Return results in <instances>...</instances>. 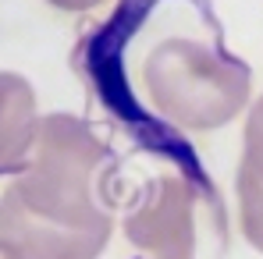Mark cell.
I'll list each match as a JSON object with an SVG mask.
<instances>
[{
    "instance_id": "ba28073f",
    "label": "cell",
    "mask_w": 263,
    "mask_h": 259,
    "mask_svg": "<svg viewBox=\"0 0 263 259\" xmlns=\"http://www.w3.org/2000/svg\"><path fill=\"white\" fill-rule=\"evenodd\" d=\"M0 259H22V256H18V252H14L7 242H0Z\"/></svg>"
},
{
    "instance_id": "277c9868",
    "label": "cell",
    "mask_w": 263,
    "mask_h": 259,
    "mask_svg": "<svg viewBox=\"0 0 263 259\" xmlns=\"http://www.w3.org/2000/svg\"><path fill=\"white\" fill-rule=\"evenodd\" d=\"M36 131L40 110L32 86L14 71H0V174L25 167Z\"/></svg>"
},
{
    "instance_id": "6da1fadb",
    "label": "cell",
    "mask_w": 263,
    "mask_h": 259,
    "mask_svg": "<svg viewBox=\"0 0 263 259\" xmlns=\"http://www.w3.org/2000/svg\"><path fill=\"white\" fill-rule=\"evenodd\" d=\"M107 167L110 153L89 125L40 117L25 167L0 195V242L22 259H96L114 231Z\"/></svg>"
},
{
    "instance_id": "5b68a950",
    "label": "cell",
    "mask_w": 263,
    "mask_h": 259,
    "mask_svg": "<svg viewBox=\"0 0 263 259\" xmlns=\"http://www.w3.org/2000/svg\"><path fill=\"white\" fill-rule=\"evenodd\" d=\"M238 224L246 242L263 252V177L249 164H238Z\"/></svg>"
},
{
    "instance_id": "3957f363",
    "label": "cell",
    "mask_w": 263,
    "mask_h": 259,
    "mask_svg": "<svg viewBox=\"0 0 263 259\" xmlns=\"http://www.w3.org/2000/svg\"><path fill=\"white\" fill-rule=\"evenodd\" d=\"M128 242L149 259H224L231 227L217 192L192 174H160L125 216Z\"/></svg>"
},
{
    "instance_id": "8992f818",
    "label": "cell",
    "mask_w": 263,
    "mask_h": 259,
    "mask_svg": "<svg viewBox=\"0 0 263 259\" xmlns=\"http://www.w3.org/2000/svg\"><path fill=\"white\" fill-rule=\"evenodd\" d=\"M242 142H246V149H242V164H249V167L263 177V96L253 103V110H249V117H246Z\"/></svg>"
},
{
    "instance_id": "7a4b0ae2",
    "label": "cell",
    "mask_w": 263,
    "mask_h": 259,
    "mask_svg": "<svg viewBox=\"0 0 263 259\" xmlns=\"http://www.w3.org/2000/svg\"><path fill=\"white\" fill-rule=\"evenodd\" d=\"M142 89L160 117L192 131H210L246 110L253 75L242 61L214 46L167 36L142 61Z\"/></svg>"
},
{
    "instance_id": "52a82bcc",
    "label": "cell",
    "mask_w": 263,
    "mask_h": 259,
    "mask_svg": "<svg viewBox=\"0 0 263 259\" xmlns=\"http://www.w3.org/2000/svg\"><path fill=\"white\" fill-rule=\"evenodd\" d=\"M50 4L61 11H89V7H100L103 0H50Z\"/></svg>"
}]
</instances>
